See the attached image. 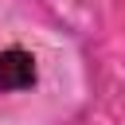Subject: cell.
<instances>
[{
	"instance_id": "obj_1",
	"label": "cell",
	"mask_w": 125,
	"mask_h": 125,
	"mask_svg": "<svg viewBox=\"0 0 125 125\" xmlns=\"http://www.w3.org/2000/svg\"><path fill=\"white\" fill-rule=\"evenodd\" d=\"M27 86H35V59L20 47L0 51V94H16Z\"/></svg>"
}]
</instances>
